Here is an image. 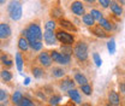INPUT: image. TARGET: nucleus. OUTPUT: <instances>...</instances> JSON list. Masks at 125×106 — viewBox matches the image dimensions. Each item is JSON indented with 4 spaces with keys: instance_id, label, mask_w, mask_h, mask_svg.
<instances>
[{
    "instance_id": "26",
    "label": "nucleus",
    "mask_w": 125,
    "mask_h": 106,
    "mask_svg": "<svg viewBox=\"0 0 125 106\" xmlns=\"http://www.w3.org/2000/svg\"><path fill=\"white\" fill-rule=\"evenodd\" d=\"M0 75H1V78L5 81V82H9V81H11L12 80V74L9 71V70H2L1 72H0Z\"/></svg>"
},
{
    "instance_id": "31",
    "label": "nucleus",
    "mask_w": 125,
    "mask_h": 106,
    "mask_svg": "<svg viewBox=\"0 0 125 106\" xmlns=\"http://www.w3.org/2000/svg\"><path fill=\"white\" fill-rule=\"evenodd\" d=\"M55 27H57V23L53 21V19H51V21H48L46 22V24H45V28H46V30H51V31H54L55 29Z\"/></svg>"
},
{
    "instance_id": "21",
    "label": "nucleus",
    "mask_w": 125,
    "mask_h": 106,
    "mask_svg": "<svg viewBox=\"0 0 125 106\" xmlns=\"http://www.w3.org/2000/svg\"><path fill=\"white\" fill-rule=\"evenodd\" d=\"M0 60L2 63V65L4 66H6V68H10V66H12V59L10 58V56L7 54V53H4V54H1V57H0Z\"/></svg>"
},
{
    "instance_id": "42",
    "label": "nucleus",
    "mask_w": 125,
    "mask_h": 106,
    "mask_svg": "<svg viewBox=\"0 0 125 106\" xmlns=\"http://www.w3.org/2000/svg\"><path fill=\"white\" fill-rule=\"evenodd\" d=\"M5 1H6V0H0V5H4V4H5Z\"/></svg>"
},
{
    "instance_id": "10",
    "label": "nucleus",
    "mask_w": 125,
    "mask_h": 106,
    "mask_svg": "<svg viewBox=\"0 0 125 106\" xmlns=\"http://www.w3.org/2000/svg\"><path fill=\"white\" fill-rule=\"evenodd\" d=\"M109 7H111V11H112V13H113L114 16H117V17H122V15H123V7L120 6V4H119L118 1L112 0Z\"/></svg>"
},
{
    "instance_id": "8",
    "label": "nucleus",
    "mask_w": 125,
    "mask_h": 106,
    "mask_svg": "<svg viewBox=\"0 0 125 106\" xmlns=\"http://www.w3.org/2000/svg\"><path fill=\"white\" fill-rule=\"evenodd\" d=\"M37 61L40 63L41 66L43 68H49L52 65V58H51V54H48L47 52H41L37 57Z\"/></svg>"
},
{
    "instance_id": "41",
    "label": "nucleus",
    "mask_w": 125,
    "mask_h": 106,
    "mask_svg": "<svg viewBox=\"0 0 125 106\" xmlns=\"http://www.w3.org/2000/svg\"><path fill=\"white\" fill-rule=\"evenodd\" d=\"M81 106H92L90 104H88V103H84V104H82Z\"/></svg>"
},
{
    "instance_id": "36",
    "label": "nucleus",
    "mask_w": 125,
    "mask_h": 106,
    "mask_svg": "<svg viewBox=\"0 0 125 106\" xmlns=\"http://www.w3.org/2000/svg\"><path fill=\"white\" fill-rule=\"evenodd\" d=\"M99 1V4L102 6V9H107L109 5H111V1L112 0H97Z\"/></svg>"
},
{
    "instance_id": "28",
    "label": "nucleus",
    "mask_w": 125,
    "mask_h": 106,
    "mask_svg": "<svg viewBox=\"0 0 125 106\" xmlns=\"http://www.w3.org/2000/svg\"><path fill=\"white\" fill-rule=\"evenodd\" d=\"M17 106H36V105H35V103H34L32 100H30L29 98H23V99L21 100V103Z\"/></svg>"
},
{
    "instance_id": "20",
    "label": "nucleus",
    "mask_w": 125,
    "mask_h": 106,
    "mask_svg": "<svg viewBox=\"0 0 125 106\" xmlns=\"http://www.w3.org/2000/svg\"><path fill=\"white\" fill-rule=\"evenodd\" d=\"M15 58H16V66H17V70H18L19 72H22V70H23V64H24L23 57H22V54H21L19 52H17Z\"/></svg>"
},
{
    "instance_id": "2",
    "label": "nucleus",
    "mask_w": 125,
    "mask_h": 106,
    "mask_svg": "<svg viewBox=\"0 0 125 106\" xmlns=\"http://www.w3.org/2000/svg\"><path fill=\"white\" fill-rule=\"evenodd\" d=\"M7 12L12 21H19L23 15V9L21 2L18 0H11L7 5Z\"/></svg>"
},
{
    "instance_id": "7",
    "label": "nucleus",
    "mask_w": 125,
    "mask_h": 106,
    "mask_svg": "<svg viewBox=\"0 0 125 106\" xmlns=\"http://www.w3.org/2000/svg\"><path fill=\"white\" fill-rule=\"evenodd\" d=\"M43 40H45L46 45L48 46H54L57 45V42H58L57 34L54 31H51V30H46L43 33Z\"/></svg>"
},
{
    "instance_id": "37",
    "label": "nucleus",
    "mask_w": 125,
    "mask_h": 106,
    "mask_svg": "<svg viewBox=\"0 0 125 106\" xmlns=\"http://www.w3.org/2000/svg\"><path fill=\"white\" fill-rule=\"evenodd\" d=\"M7 99V93L2 89H0V101H5Z\"/></svg>"
},
{
    "instance_id": "27",
    "label": "nucleus",
    "mask_w": 125,
    "mask_h": 106,
    "mask_svg": "<svg viewBox=\"0 0 125 106\" xmlns=\"http://www.w3.org/2000/svg\"><path fill=\"white\" fill-rule=\"evenodd\" d=\"M107 49H108V52L111 54L115 53V41H114V39H111L107 42Z\"/></svg>"
},
{
    "instance_id": "12",
    "label": "nucleus",
    "mask_w": 125,
    "mask_h": 106,
    "mask_svg": "<svg viewBox=\"0 0 125 106\" xmlns=\"http://www.w3.org/2000/svg\"><path fill=\"white\" fill-rule=\"evenodd\" d=\"M73 88H75V82L71 78H66V80L60 82V89L62 92H69L71 89H73Z\"/></svg>"
},
{
    "instance_id": "44",
    "label": "nucleus",
    "mask_w": 125,
    "mask_h": 106,
    "mask_svg": "<svg viewBox=\"0 0 125 106\" xmlns=\"http://www.w3.org/2000/svg\"><path fill=\"white\" fill-rule=\"evenodd\" d=\"M0 106H2V105H0Z\"/></svg>"
},
{
    "instance_id": "38",
    "label": "nucleus",
    "mask_w": 125,
    "mask_h": 106,
    "mask_svg": "<svg viewBox=\"0 0 125 106\" xmlns=\"http://www.w3.org/2000/svg\"><path fill=\"white\" fill-rule=\"evenodd\" d=\"M119 91H120L125 95V82H124V81L119 83Z\"/></svg>"
},
{
    "instance_id": "14",
    "label": "nucleus",
    "mask_w": 125,
    "mask_h": 106,
    "mask_svg": "<svg viewBox=\"0 0 125 106\" xmlns=\"http://www.w3.org/2000/svg\"><path fill=\"white\" fill-rule=\"evenodd\" d=\"M59 25L62 27V29H67V30H71V31H77V28L72 24V22H70L67 19H64V18L59 19Z\"/></svg>"
},
{
    "instance_id": "19",
    "label": "nucleus",
    "mask_w": 125,
    "mask_h": 106,
    "mask_svg": "<svg viewBox=\"0 0 125 106\" xmlns=\"http://www.w3.org/2000/svg\"><path fill=\"white\" fill-rule=\"evenodd\" d=\"M82 21H83V23L85 24V25H88V27H94V23H95V19H94V17L90 13H85V15L82 17Z\"/></svg>"
},
{
    "instance_id": "4",
    "label": "nucleus",
    "mask_w": 125,
    "mask_h": 106,
    "mask_svg": "<svg viewBox=\"0 0 125 106\" xmlns=\"http://www.w3.org/2000/svg\"><path fill=\"white\" fill-rule=\"evenodd\" d=\"M57 34V39L59 42H62V45L66 46H71L72 44H75V36L70 33H67L64 29H59V30L55 33Z\"/></svg>"
},
{
    "instance_id": "39",
    "label": "nucleus",
    "mask_w": 125,
    "mask_h": 106,
    "mask_svg": "<svg viewBox=\"0 0 125 106\" xmlns=\"http://www.w3.org/2000/svg\"><path fill=\"white\" fill-rule=\"evenodd\" d=\"M29 83H30V78H29V77H25V80H24L23 84H24V86H28Z\"/></svg>"
},
{
    "instance_id": "35",
    "label": "nucleus",
    "mask_w": 125,
    "mask_h": 106,
    "mask_svg": "<svg viewBox=\"0 0 125 106\" xmlns=\"http://www.w3.org/2000/svg\"><path fill=\"white\" fill-rule=\"evenodd\" d=\"M62 53H64V54H67V56H71V53H72V48H71L70 46L62 45Z\"/></svg>"
},
{
    "instance_id": "32",
    "label": "nucleus",
    "mask_w": 125,
    "mask_h": 106,
    "mask_svg": "<svg viewBox=\"0 0 125 106\" xmlns=\"http://www.w3.org/2000/svg\"><path fill=\"white\" fill-rule=\"evenodd\" d=\"M90 15L94 17L95 21H100V19L102 18V13H101L99 10H96V9H93V10L90 11Z\"/></svg>"
},
{
    "instance_id": "9",
    "label": "nucleus",
    "mask_w": 125,
    "mask_h": 106,
    "mask_svg": "<svg viewBox=\"0 0 125 106\" xmlns=\"http://www.w3.org/2000/svg\"><path fill=\"white\" fill-rule=\"evenodd\" d=\"M12 30L7 23H0V40H6L11 36Z\"/></svg>"
},
{
    "instance_id": "15",
    "label": "nucleus",
    "mask_w": 125,
    "mask_h": 106,
    "mask_svg": "<svg viewBox=\"0 0 125 106\" xmlns=\"http://www.w3.org/2000/svg\"><path fill=\"white\" fill-rule=\"evenodd\" d=\"M69 93V96H70V99L75 103V104H81L82 103V99H81V94H79V92L77 89H71V91L67 92Z\"/></svg>"
},
{
    "instance_id": "16",
    "label": "nucleus",
    "mask_w": 125,
    "mask_h": 106,
    "mask_svg": "<svg viewBox=\"0 0 125 106\" xmlns=\"http://www.w3.org/2000/svg\"><path fill=\"white\" fill-rule=\"evenodd\" d=\"M29 47H30V44H29V41H28L24 36H22V37L18 39V48H19L21 51L27 52V51L29 49Z\"/></svg>"
},
{
    "instance_id": "13",
    "label": "nucleus",
    "mask_w": 125,
    "mask_h": 106,
    "mask_svg": "<svg viewBox=\"0 0 125 106\" xmlns=\"http://www.w3.org/2000/svg\"><path fill=\"white\" fill-rule=\"evenodd\" d=\"M108 101L111 105L113 106H118L120 105V98H119V95H118V93L114 91H111L108 93Z\"/></svg>"
},
{
    "instance_id": "23",
    "label": "nucleus",
    "mask_w": 125,
    "mask_h": 106,
    "mask_svg": "<svg viewBox=\"0 0 125 106\" xmlns=\"http://www.w3.org/2000/svg\"><path fill=\"white\" fill-rule=\"evenodd\" d=\"M23 98H24V96H23V94H22L21 92H19V91H16L15 93L12 94V103H13V104L17 106L18 104H19V103H21V100H22Z\"/></svg>"
},
{
    "instance_id": "5",
    "label": "nucleus",
    "mask_w": 125,
    "mask_h": 106,
    "mask_svg": "<svg viewBox=\"0 0 125 106\" xmlns=\"http://www.w3.org/2000/svg\"><path fill=\"white\" fill-rule=\"evenodd\" d=\"M51 58H52L53 61H55V63H58L60 65H67L71 61V56L60 53L58 51H52L51 52Z\"/></svg>"
},
{
    "instance_id": "25",
    "label": "nucleus",
    "mask_w": 125,
    "mask_h": 106,
    "mask_svg": "<svg viewBox=\"0 0 125 106\" xmlns=\"http://www.w3.org/2000/svg\"><path fill=\"white\" fill-rule=\"evenodd\" d=\"M52 75L53 77H55V78H60L62 76L65 75V71H64V69L62 68H53L52 69Z\"/></svg>"
},
{
    "instance_id": "17",
    "label": "nucleus",
    "mask_w": 125,
    "mask_h": 106,
    "mask_svg": "<svg viewBox=\"0 0 125 106\" xmlns=\"http://www.w3.org/2000/svg\"><path fill=\"white\" fill-rule=\"evenodd\" d=\"M99 25H100L102 29H105L106 31L113 30V25H112V23H109L108 19H106V18H104V17L99 21Z\"/></svg>"
},
{
    "instance_id": "40",
    "label": "nucleus",
    "mask_w": 125,
    "mask_h": 106,
    "mask_svg": "<svg viewBox=\"0 0 125 106\" xmlns=\"http://www.w3.org/2000/svg\"><path fill=\"white\" fill-rule=\"evenodd\" d=\"M85 2H88V4H95V1L96 0H84Z\"/></svg>"
},
{
    "instance_id": "18",
    "label": "nucleus",
    "mask_w": 125,
    "mask_h": 106,
    "mask_svg": "<svg viewBox=\"0 0 125 106\" xmlns=\"http://www.w3.org/2000/svg\"><path fill=\"white\" fill-rule=\"evenodd\" d=\"M75 82H77L79 86L88 84V80H87V77L83 75L82 72H76V74H75Z\"/></svg>"
},
{
    "instance_id": "22",
    "label": "nucleus",
    "mask_w": 125,
    "mask_h": 106,
    "mask_svg": "<svg viewBox=\"0 0 125 106\" xmlns=\"http://www.w3.org/2000/svg\"><path fill=\"white\" fill-rule=\"evenodd\" d=\"M62 13H64V12H62V10L59 6H54V7L51 10V16H52L53 18H59V19H60V17H62Z\"/></svg>"
},
{
    "instance_id": "6",
    "label": "nucleus",
    "mask_w": 125,
    "mask_h": 106,
    "mask_svg": "<svg viewBox=\"0 0 125 106\" xmlns=\"http://www.w3.org/2000/svg\"><path fill=\"white\" fill-rule=\"evenodd\" d=\"M70 10L72 11V13L76 16H83L85 15V7H84V5H83V2L82 1H73L72 4H71V6H70Z\"/></svg>"
},
{
    "instance_id": "1",
    "label": "nucleus",
    "mask_w": 125,
    "mask_h": 106,
    "mask_svg": "<svg viewBox=\"0 0 125 106\" xmlns=\"http://www.w3.org/2000/svg\"><path fill=\"white\" fill-rule=\"evenodd\" d=\"M24 37L29 41V44L32 45L37 41H41L43 39V33L41 30V27L37 23H30L27 29L23 30Z\"/></svg>"
},
{
    "instance_id": "34",
    "label": "nucleus",
    "mask_w": 125,
    "mask_h": 106,
    "mask_svg": "<svg viewBox=\"0 0 125 106\" xmlns=\"http://www.w3.org/2000/svg\"><path fill=\"white\" fill-rule=\"evenodd\" d=\"M42 46H43L42 41H37V42L30 45V47L32 48V51H41V49H42Z\"/></svg>"
},
{
    "instance_id": "43",
    "label": "nucleus",
    "mask_w": 125,
    "mask_h": 106,
    "mask_svg": "<svg viewBox=\"0 0 125 106\" xmlns=\"http://www.w3.org/2000/svg\"><path fill=\"white\" fill-rule=\"evenodd\" d=\"M107 106H113V105H111V104H107Z\"/></svg>"
},
{
    "instance_id": "24",
    "label": "nucleus",
    "mask_w": 125,
    "mask_h": 106,
    "mask_svg": "<svg viewBox=\"0 0 125 106\" xmlns=\"http://www.w3.org/2000/svg\"><path fill=\"white\" fill-rule=\"evenodd\" d=\"M31 72H32V75H34L35 78H41L43 76V69L42 68H39V66H34L31 69Z\"/></svg>"
},
{
    "instance_id": "3",
    "label": "nucleus",
    "mask_w": 125,
    "mask_h": 106,
    "mask_svg": "<svg viewBox=\"0 0 125 106\" xmlns=\"http://www.w3.org/2000/svg\"><path fill=\"white\" fill-rule=\"evenodd\" d=\"M73 54L79 61H87L88 59V45L84 41H78L73 47Z\"/></svg>"
},
{
    "instance_id": "29",
    "label": "nucleus",
    "mask_w": 125,
    "mask_h": 106,
    "mask_svg": "<svg viewBox=\"0 0 125 106\" xmlns=\"http://www.w3.org/2000/svg\"><path fill=\"white\" fill-rule=\"evenodd\" d=\"M60 101H62V96H60V95H53V96H51V99H49V104L52 106H57Z\"/></svg>"
},
{
    "instance_id": "30",
    "label": "nucleus",
    "mask_w": 125,
    "mask_h": 106,
    "mask_svg": "<svg viewBox=\"0 0 125 106\" xmlns=\"http://www.w3.org/2000/svg\"><path fill=\"white\" fill-rule=\"evenodd\" d=\"M81 91L83 92L85 95H92L93 93V88L90 84H84V86H81Z\"/></svg>"
},
{
    "instance_id": "33",
    "label": "nucleus",
    "mask_w": 125,
    "mask_h": 106,
    "mask_svg": "<svg viewBox=\"0 0 125 106\" xmlns=\"http://www.w3.org/2000/svg\"><path fill=\"white\" fill-rule=\"evenodd\" d=\"M93 59H94V63H95V65L99 68V66H101V64H102V60H101V57L99 56V53H94L93 54Z\"/></svg>"
},
{
    "instance_id": "11",
    "label": "nucleus",
    "mask_w": 125,
    "mask_h": 106,
    "mask_svg": "<svg viewBox=\"0 0 125 106\" xmlns=\"http://www.w3.org/2000/svg\"><path fill=\"white\" fill-rule=\"evenodd\" d=\"M90 31H92V34H94L95 36L101 37V39H106V37L108 36L107 31L105 30V29H102L100 25H94V27H92V28H90Z\"/></svg>"
}]
</instances>
